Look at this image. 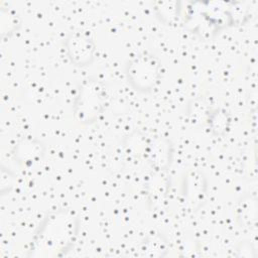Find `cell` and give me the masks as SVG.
Masks as SVG:
<instances>
[{
  "label": "cell",
  "mask_w": 258,
  "mask_h": 258,
  "mask_svg": "<svg viewBox=\"0 0 258 258\" xmlns=\"http://www.w3.org/2000/svg\"><path fill=\"white\" fill-rule=\"evenodd\" d=\"M78 231L77 220L64 210L45 218L34 239L32 256H60L71 247Z\"/></svg>",
  "instance_id": "obj_1"
},
{
  "label": "cell",
  "mask_w": 258,
  "mask_h": 258,
  "mask_svg": "<svg viewBox=\"0 0 258 258\" xmlns=\"http://www.w3.org/2000/svg\"><path fill=\"white\" fill-rule=\"evenodd\" d=\"M105 102L106 93L103 85L96 79H87L78 90L74 113L82 124H92L102 114Z\"/></svg>",
  "instance_id": "obj_2"
},
{
  "label": "cell",
  "mask_w": 258,
  "mask_h": 258,
  "mask_svg": "<svg viewBox=\"0 0 258 258\" xmlns=\"http://www.w3.org/2000/svg\"><path fill=\"white\" fill-rule=\"evenodd\" d=\"M128 82L138 91L152 90L159 80V63L151 54L136 55L127 67Z\"/></svg>",
  "instance_id": "obj_3"
},
{
  "label": "cell",
  "mask_w": 258,
  "mask_h": 258,
  "mask_svg": "<svg viewBox=\"0 0 258 258\" xmlns=\"http://www.w3.org/2000/svg\"><path fill=\"white\" fill-rule=\"evenodd\" d=\"M64 45L69 58L77 67L88 66L95 57L93 41L80 31L72 32L68 36Z\"/></svg>",
  "instance_id": "obj_4"
},
{
  "label": "cell",
  "mask_w": 258,
  "mask_h": 258,
  "mask_svg": "<svg viewBox=\"0 0 258 258\" xmlns=\"http://www.w3.org/2000/svg\"><path fill=\"white\" fill-rule=\"evenodd\" d=\"M146 155L149 162L157 169L165 168L170 159V145L168 141H159L157 143H148Z\"/></svg>",
  "instance_id": "obj_5"
},
{
  "label": "cell",
  "mask_w": 258,
  "mask_h": 258,
  "mask_svg": "<svg viewBox=\"0 0 258 258\" xmlns=\"http://www.w3.org/2000/svg\"><path fill=\"white\" fill-rule=\"evenodd\" d=\"M43 152V146L40 142L36 140L23 141L18 144L17 151L15 153L17 159L22 163L30 164L35 161Z\"/></svg>",
  "instance_id": "obj_6"
},
{
  "label": "cell",
  "mask_w": 258,
  "mask_h": 258,
  "mask_svg": "<svg viewBox=\"0 0 258 258\" xmlns=\"http://www.w3.org/2000/svg\"><path fill=\"white\" fill-rule=\"evenodd\" d=\"M204 185L205 183L203 175L196 172H191L189 175H187L184 195L189 202L197 203L203 198Z\"/></svg>",
  "instance_id": "obj_7"
},
{
  "label": "cell",
  "mask_w": 258,
  "mask_h": 258,
  "mask_svg": "<svg viewBox=\"0 0 258 258\" xmlns=\"http://www.w3.org/2000/svg\"><path fill=\"white\" fill-rule=\"evenodd\" d=\"M209 126L216 135H222L229 129L230 117L223 110H214L209 114Z\"/></svg>",
  "instance_id": "obj_8"
}]
</instances>
